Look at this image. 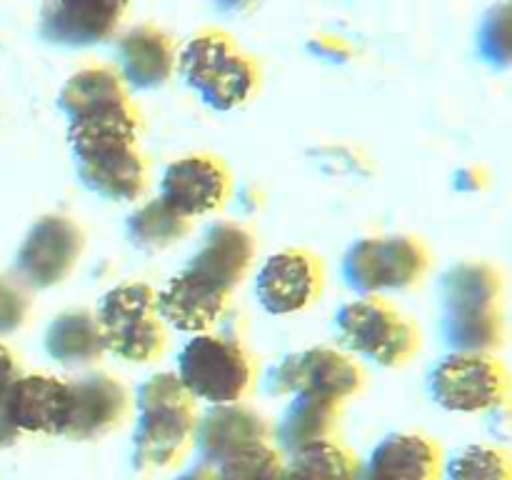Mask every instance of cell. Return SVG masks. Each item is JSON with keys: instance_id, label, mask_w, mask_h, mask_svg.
<instances>
[{"instance_id": "obj_1", "label": "cell", "mask_w": 512, "mask_h": 480, "mask_svg": "<svg viewBox=\"0 0 512 480\" xmlns=\"http://www.w3.org/2000/svg\"><path fill=\"white\" fill-rule=\"evenodd\" d=\"M138 128V110L130 98L68 118L70 153L85 188L115 203H130L145 193L148 163L140 153Z\"/></svg>"}, {"instance_id": "obj_2", "label": "cell", "mask_w": 512, "mask_h": 480, "mask_svg": "<svg viewBox=\"0 0 512 480\" xmlns=\"http://www.w3.org/2000/svg\"><path fill=\"white\" fill-rule=\"evenodd\" d=\"M503 273L485 260H463L440 283L443 338L458 353H495L505 338Z\"/></svg>"}, {"instance_id": "obj_3", "label": "cell", "mask_w": 512, "mask_h": 480, "mask_svg": "<svg viewBox=\"0 0 512 480\" xmlns=\"http://www.w3.org/2000/svg\"><path fill=\"white\" fill-rule=\"evenodd\" d=\"M195 400L175 373H155L135 393L133 463L138 470H165L183 458L198 428Z\"/></svg>"}, {"instance_id": "obj_4", "label": "cell", "mask_w": 512, "mask_h": 480, "mask_svg": "<svg viewBox=\"0 0 512 480\" xmlns=\"http://www.w3.org/2000/svg\"><path fill=\"white\" fill-rule=\"evenodd\" d=\"M185 85L213 110H233L258 90V65L230 35L200 30L178 50Z\"/></svg>"}, {"instance_id": "obj_5", "label": "cell", "mask_w": 512, "mask_h": 480, "mask_svg": "<svg viewBox=\"0 0 512 480\" xmlns=\"http://www.w3.org/2000/svg\"><path fill=\"white\" fill-rule=\"evenodd\" d=\"M178 380L193 400L208 405L240 403L250 393L255 365L248 350L233 338L200 333L178 355Z\"/></svg>"}, {"instance_id": "obj_6", "label": "cell", "mask_w": 512, "mask_h": 480, "mask_svg": "<svg viewBox=\"0 0 512 480\" xmlns=\"http://www.w3.org/2000/svg\"><path fill=\"white\" fill-rule=\"evenodd\" d=\"M105 350L128 363H150L165 350L158 293L145 283H123L100 298L95 313Z\"/></svg>"}, {"instance_id": "obj_7", "label": "cell", "mask_w": 512, "mask_h": 480, "mask_svg": "<svg viewBox=\"0 0 512 480\" xmlns=\"http://www.w3.org/2000/svg\"><path fill=\"white\" fill-rule=\"evenodd\" d=\"M430 255L413 235H370L350 245L343 258V278L363 298L398 293L425 278Z\"/></svg>"}, {"instance_id": "obj_8", "label": "cell", "mask_w": 512, "mask_h": 480, "mask_svg": "<svg viewBox=\"0 0 512 480\" xmlns=\"http://www.w3.org/2000/svg\"><path fill=\"white\" fill-rule=\"evenodd\" d=\"M335 328L353 353L383 368L405 365L420 348V333L413 320L383 298L345 303L335 315Z\"/></svg>"}, {"instance_id": "obj_9", "label": "cell", "mask_w": 512, "mask_h": 480, "mask_svg": "<svg viewBox=\"0 0 512 480\" xmlns=\"http://www.w3.org/2000/svg\"><path fill=\"white\" fill-rule=\"evenodd\" d=\"M510 373L495 353L448 355L430 370V395L450 413H488L503 408L510 398Z\"/></svg>"}, {"instance_id": "obj_10", "label": "cell", "mask_w": 512, "mask_h": 480, "mask_svg": "<svg viewBox=\"0 0 512 480\" xmlns=\"http://www.w3.org/2000/svg\"><path fill=\"white\" fill-rule=\"evenodd\" d=\"M363 388V370L350 355L335 348H310L280 360L268 375L273 395H318L345 403Z\"/></svg>"}, {"instance_id": "obj_11", "label": "cell", "mask_w": 512, "mask_h": 480, "mask_svg": "<svg viewBox=\"0 0 512 480\" xmlns=\"http://www.w3.org/2000/svg\"><path fill=\"white\" fill-rule=\"evenodd\" d=\"M83 245L85 235L75 220L65 215H43L35 220L18 250V278L35 290L63 283L78 265Z\"/></svg>"}, {"instance_id": "obj_12", "label": "cell", "mask_w": 512, "mask_h": 480, "mask_svg": "<svg viewBox=\"0 0 512 480\" xmlns=\"http://www.w3.org/2000/svg\"><path fill=\"white\" fill-rule=\"evenodd\" d=\"M255 253H258V243L245 225L220 220L205 230L198 250L188 260L183 273L203 288L230 298V293L248 275Z\"/></svg>"}, {"instance_id": "obj_13", "label": "cell", "mask_w": 512, "mask_h": 480, "mask_svg": "<svg viewBox=\"0 0 512 480\" xmlns=\"http://www.w3.org/2000/svg\"><path fill=\"white\" fill-rule=\"evenodd\" d=\"M228 195L230 170L218 155L188 153L175 158L160 178L158 198L188 220L220 210Z\"/></svg>"}, {"instance_id": "obj_14", "label": "cell", "mask_w": 512, "mask_h": 480, "mask_svg": "<svg viewBox=\"0 0 512 480\" xmlns=\"http://www.w3.org/2000/svg\"><path fill=\"white\" fill-rule=\"evenodd\" d=\"M323 290V263L303 248L270 255L255 275V295L270 315H293L318 300Z\"/></svg>"}, {"instance_id": "obj_15", "label": "cell", "mask_w": 512, "mask_h": 480, "mask_svg": "<svg viewBox=\"0 0 512 480\" xmlns=\"http://www.w3.org/2000/svg\"><path fill=\"white\" fill-rule=\"evenodd\" d=\"M68 380L55 375H20L10 388L0 415V443H10L18 433L63 435Z\"/></svg>"}, {"instance_id": "obj_16", "label": "cell", "mask_w": 512, "mask_h": 480, "mask_svg": "<svg viewBox=\"0 0 512 480\" xmlns=\"http://www.w3.org/2000/svg\"><path fill=\"white\" fill-rule=\"evenodd\" d=\"M130 413L128 390L108 373H88L68 380L63 438L93 440L108 435Z\"/></svg>"}, {"instance_id": "obj_17", "label": "cell", "mask_w": 512, "mask_h": 480, "mask_svg": "<svg viewBox=\"0 0 512 480\" xmlns=\"http://www.w3.org/2000/svg\"><path fill=\"white\" fill-rule=\"evenodd\" d=\"M273 440L268 418L243 403L210 405L198 418L195 428V453L205 468H218L225 458L253 443Z\"/></svg>"}, {"instance_id": "obj_18", "label": "cell", "mask_w": 512, "mask_h": 480, "mask_svg": "<svg viewBox=\"0 0 512 480\" xmlns=\"http://www.w3.org/2000/svg\"><path fill=\"white\" fill-rule=\"evenodd\" d=\"M125 10L123 3L113 0L50 3L40 13V35L65 48H88L118 33Z\"/></svg>"}, {"instance_id": "obj_19", "label": "cell", "mask_w": 512, "mask_h": 480, "mask_svg": "<svg viewBox=\"0 0 512 480\" xmlns=\"http://www.w3.org/2000/svg\"><path fill=\"white\" fill-rule=\"evenodd\" d=\"M118 75L125 88L155 90L173 78L178 48L163 28L150 23L133 25L118 40Z\"/></svg>"}, {"instance_id": "obj_20", "label": "cell", "mask_w": 512, "mask_h": 480, "mask_svg": "<svg viewBox=\"0 0 512 480\" xmlns=\"http://www.w3.org/2000/svg\"><path fill=\"white\" fill-rule=\"evenodd\" d=\"M443 453L420 433H393L380 440L365 463V480H438Z\"/></svg>"}, {"instance_id": "obj_21", "label": "cell", "mask_w": 512, "mask_h": 480, "mask_svg": "<svg viewBox=\"0 0 512 480\" xmlns=\"http://www.w3.org/2000/svg\"><path fill=\"white\" fill-rule=\"evenodd\" d=\"M228 300L230 298H225V295L213 293V290L190 280L180 270L158 293V310L163 323L173 325L180 333L200 335L208 333L223 318Z\"/></svg>"}, {"instance_id": "obj_22", "label": "cell", "mask_w": 512, "mask_h": 480, "mask_svg": "<svg viewBox=\"0 0 512 480\" xmlns=\"http://www.w3.org/2000/svg\"><path fill=\"white\" fill-rule=\"evenodd\" d=\"M338 418L340 405L333 400L318 398V395H293L273 428L275 448L280 453L285 450L293 455L310 445L328 443L338 430Z\"/></svg>"}, {"instance_id": "obj_23", "label": "cell", "mask_w": 512, "mask_h": 480, "mask_svg": "<svg viewBox=\"0 0 512 480\" xmlns=\"http://www.w3.org/2000/svg\"><path fill=\"white\" fill-rule=\"evenodd\" d=\"M45 350L55 363L70 368L90 365L108 353L98 318L90 310H65L55 315L45 330Z\"/></svg>"}, {"instance_id": "obj_24", "label": "cell", "mask_w": 512, "mask_h": 480, "mask_svg": "<svg viewBox=\"0 0 512 480\" xmlns=\"http://www.w3.org/2000/svg\"><path fill=\"white\" fill-rule=\"evenodd\" d=\"M130 98L123 78L110 65H88L65 80L58 95V105L68 118L85 113L98 105L115 103V100Z\"/></svg>"}, {"instance_id": "obj_25", "label": "cell", "mask_w": 512, "mask_h": 480, "mask_svg": "<svg viewBox=\"0 0 512 480\" xmlns=\"http://www.w3.org/2000/svg\"><path fill=\"white\" fill-rule=\"evenodd\" d=\"M190 223H193V220L183 218V215L175 213L170 205H165L163 200L155 198L130 213L128 238L135 248L155 253V250H165L170 248V245L180 243V240L190 233Z\"/></svg>"}, {"instance_id": "obj_26", "label": "cell", "mask_w": 512, "mask_h": 480, "mask_svg": "<svg viewBox=\"0 0 512 480\" xmlns=\"http://www.w3.org/2000/svg\"><path fill=\"white\" fill-rule=\"evenodd\" d=\"M358 475L360 465L355 455L335 440H328L290 455L280 480H355Z\"/></svg>"}, {"instance_id": "obj_27", "label": "cell", "mask_w": 512, "mask_h": 480, "mask_svg": "<svg viewBox=\"0 0 512 480\" xmlns=\"http://www.w3.org/2000/svg\"><path fill=\"white\" fill-rule=\"evenodd\" d=\"M443 480H512V458L498 445H465L440 470Z\"/></svg>"}, {"instance_id": "obj_28", "label": "cell", "mask_w": 512, "mask_h": 480, "mask_svg": "<svg viewBox=\"0 0 512 480\" xmlns=\"http://www.w3.org/2000/svg\"><path fill=\"white\" fill-rule=\"evenodd\" d=\"M480 60L495 70H512V3L485 10L475 33Z\"/></svg>"}, {"instance_id": "obj_29", "label": "cell", "mask_w": 512, "mask_h": 480, "mask_svg": "<svg viewBox=\"0 0 512 480\" xmlns=\"http://www.w3.org/2000/svg\"><path fill=\"white\" fill-rule=\"evenodd\" d=\"M283 465V453L275 448L273 440H265L238 450L213 470L218 480H280Z\"/></svg>"}, {"instance_id": "obj_30", "label": "cell", "mask_w": 512, "mask_h": 480, "mask_svg": "<svg viewBox=\"0 0 512 480\" xmlns=\"http://www.w3.org/2000/svg\"><path fill=\"white\" fill-rule=\"evenodd\" d=\"M30 300L18 283L0 278V335L15 333L25 323Z\"/></svg>"}, {"instance_id": "obj_31", "label": "cell", "mask_w": 512, "mask_h": 480, "mask_svg": "<svg viewBox=\"0 0 512 480\" xmlns=\"http://www.w3.org/2000/svg\"><path fill=\"white\" fill-rule=\"evenodd\" d=\"M20 378V368L15 355L10 353L8 345L0 343V415H3V405L8 400L10 388L15 385V380Z\"/></svg>"}, {"instance_id": "obj_32", "label": "cell", "mask_w": 512, "mask_h": 480, "mask_svg": "<svg viewBox=\"0 0 512 480\" xmlns=\"http://www.w3.org/2000/svg\"><path fill=\"white\" fill-rule=\"evenodd\" d=\"M175 480H218L213 468H205V465H193V468L183 470L180 475H175Z\"/></svg>"}, {"instance_id": "obj_33", "label": "cell", "mask_w": 512, "mask_h": 480, "mask_svg": "<svg viewBox=\"0 0 512 480\" xmlns=\"http://www.w3.org/2000/svg\"><path fill=\"white\" fill-rule=\"evenodd\" d=\"M355 480H365V478H363V475H358V478H355Z\"/></svg>"}]
</instances>
